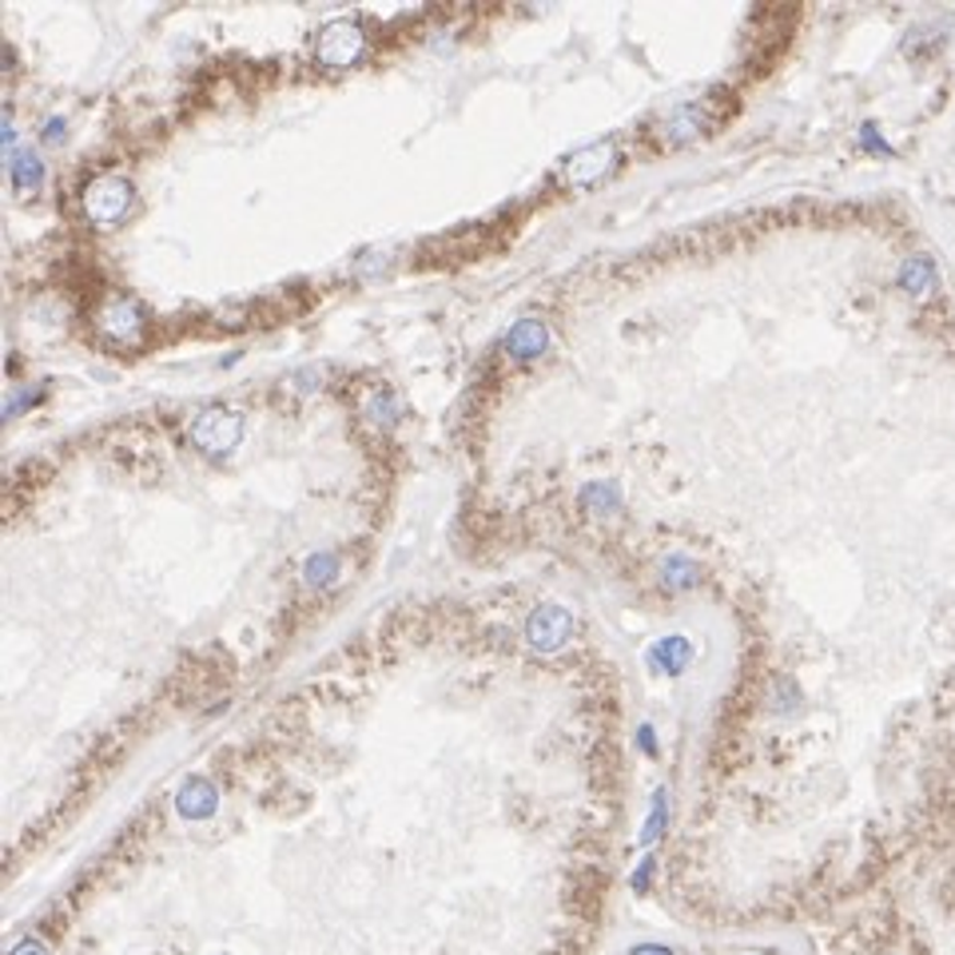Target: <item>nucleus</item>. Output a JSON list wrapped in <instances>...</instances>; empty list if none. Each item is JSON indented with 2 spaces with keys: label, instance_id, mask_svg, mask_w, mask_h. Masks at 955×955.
<instances>
[{
  "label": "nucleus",
  "instance_id": "obj_1",
  "mask_svg": "<svg viewBox=\"0 0 955 955\" xmlns=\"http://www.w3.org/2000/svg\"><path fill=\"white\" fill-rule=\"evenodd\" d=\"M243 430H247V422H243L240 410H231V407H203L196 418H191L187 434H191V442H196V446L203 454L220 458V454H231L235 446H240V442H243Z\"/></svg>",
  "mask_w": 955,
  "mask_h": 955
},
{
  "label": "nucleus",
  "instance_id": "obj_2",
  "mask_svg": "<svg viewBox=\"0 0 955 955\" xmlns=\"http://www.w3.org/2000/svg\"><path fill=\"white\" fill-rule=\"evenodd\" d=\"M132 196H136V187L132 179H124V176H96L89 187H84V196H80V203H84V216H89L92 223H120L124 216H128V208H132Z\"/></svg>",
  "mask_w": 955,
  "mask_h": 955
},
{
  "label": "nucleus",
  "instance_id": "obj_3",
  "mask_svg": "<svg viewBox=\"0 0 955 955\" xmlns=\"http://www.w3.org/2000/svg\"><path fill=\"white\" fill-rule=\"evenodd\" d=\"M363 48H366L363 24L347 21V16L323 24L315 36V56L323 68H351L363 56Z\"/></svg>",
  "mask_w": 955,
  "mask_h": 955
},
{
  "label": "nucleus",
  "instance_id": "obj_4",
  "mask_svg": "<svg viewBox=\"0 0 955 955\" xmlns=\"http://www.w3.org/2000/svg\"><path fill=\"white\" fill-rule=\"evenodd\" d=\"M100 335L120 347H136L143 339V311L136 299L128 295H112L100 311Z\"/></svg>",
  "mask_w": 955,
  "mask_h": 955
},
{
  "label": "nucleus",
  "instance_id": "obj_5",
  "mask_svg": "<svg viewBox=\"0 0 955 955\" xmlns=\"http://www.w3.org/2000/svg\"><path fill=\"white\" fill-rule=\"evenodd\" d=\"M573 633V617L561 605H538L526 621V641L538 653H558Z\"/></svg>",
  "mask_w": 955,
  "mask_h": 955
},
{
  "label": "nucleus",
  "instance_id": "obj_6",
  "mask_svg": "<svg viewBox=\"0 0 955 955\" xmlns=\"http://www.w3.org/2000/svg\"><path fill=\"white\" fill-rule=\"evenodd\" d=\"M614 164H617V148L609 140L585 143V148H578V152L566 160V179L578 187H590L602 176H609Z\"/></svg>",
  "mask_w": 955,
  "mask_h": 955
},
{
  "label": "nucleus",
  "instance_id": "obj_7",
  "mask_svg": "<svg viewBox=\"0 0 955 955\" xmlns=\"http://www.w3.org/2000/svg\"><path fill=\"white\" fill-rule=\"evenodd\" d=\"M709 128V116H704V104H677L673 112H665L657 124V136L665 143H689L692 136H701Z\"/></svg>",
  "mask_w": 955,
  "mask_h": 955
},
{
  "label": "nucleus",
  "instance_id": "obj_8",
  "mask_svg": "<svg viewBox=\"0 0 955 955\" xmlns=\"http://www.w3.org/2000/svg\"><path fill=\"white\" fill-rule=\"evenodd\" d=\"M216 808H220V792H216V784H211V780L187 777L184 784H179L176 813L184 816V820H208Z\"/></svg>",
  "mask_w": 955,
  "mask_h": 955
},
{
  "label": "nucleus",
  "instance_id": "obj_9",
  "mask_svg": "<svg viewBox=\"0 0 955 955\" xmlns=\"http://www.w3.org/2000/svg\"><path fill=\"white\" fill-rule=\"evenodd\" d=\"M546 347H549V327L541 318H522V323H514L510 335H505V354L517 359V363H529V359L546 354Z\"/></svg>",
  "mask_w": 955,
  "mask_h": 955
},
{
  "label": "nucleus",
  "instance_id": "obj_10",
  "mask_svg": "<svg viewBox=\"0 0 955 955\" xmlns=\"http://www.w3.org/2000/svg\"><path fill=\"white\" fill-rule=\"evenodd\" d=\"M896 279H900L904 291H908V295H916V299L935 295V287H940V275H935V264L928 259V255H908Z\"/></svg>",
  "mask_w": 955,
  "mask_h": 955
},
{
  "label": "nucleus",
  "instance_id": "obj_11",
  "mask_svg": "<svg viewBox=\"0 0 955 955\" xmlns=\"http://www.w3.org/2000/svg\"><path fill=\"white\" fill-rule=\"evenodd\" d=\"M692 661V645H689V637H661L657 645L649 649V665L661 673H669V677H677V673L685 669Z\"/></svg>",
  "mask_w": 955,
  "mask_h": 955
},
{
  "label": "nucleus",
  "instance_id": "obj_12",
  "mask_svg": "<svg viewBox=\"0 0 955 955\" xmlns=\"http://www.w3.org/2000/svg\"><path fill=\"white\" fill-rule=\"evenodd\" d=\"M701 582V566L692 558H685V554H673V558L661 561V585L673 593H682V590H692V585Z\"/></svg>",
  "mask_w": 955,
  "mask_h": 955
},
{
  "label": "nucleus",
  "instance_id": "obj_13",
  "mask_svg": "<svg viewBox=\"0 0 955 955\" xmlns=\"http://www.w3.org/2000/svg\"><path fill=\"white\" fill-rule=\"evenodd\" d=\"M9 176H12V187H16V191H33V187H40V179H45V164L36 160V152L21 148V152H12Z\"/></svg>",
  "mask_w": 955,
  "mask_h": 955
},
{
  "label": "nucleus",
  "instance_id": "obj_14",
  "mask_svg": "<svg viewBox=\"0 0 955 955\" xmlns=\"http://www.w3.org/2000/svg\"><path fill=\"white\" fill-rule=\"evenodd\" d=\"M578 502L585 505V510H593V514H614L617 505H621V490H617L614 482H590L578 494Z\"/></svg>",
  "mask_w": 955,
  "mask_h": 955
},
{
  "label": "nucleus",
  "instance_id": "obj_15",
  "mask_svg": "<svg viewBox=\"0 0 955 955\" xmlns=\"http://www.w3.org/2000/svg\"><path fill=\"white\" fill-rule=\"evenodd\" d=\"M665 824H669V792L657 789V792H653L649 820H645V828H641V845H657L661 832H665Z\"/></svg>",
  "mask_w": 955,
  "mask_h": 955
},
{
  "label": "nucleus",
  "instance_id": "obj_16",
  "mask_svg": "<svg viewBox=\"0 0 955 955\" xmlns=\"http://www.w3.org/2000/svg\"><path fill=\"white\" fill-rule=\"evenodd\" d=\"M303 573H307L311 585H330L339 578V554H311Z\"/></svg>",
  "mask_w": 955,
  "mask_h": 955
},
{
  "label": "nucleus",
  "instance_id": "obj_17",
  "mask_svg": "<svg viewBox=\"0 0 955 955\" xmlns=\"http://www.w3.org/2000/svg\"><path fill=\"white\" fill-rule=\"evenodd\" d=\"M36 398H40V386H33V391H16V395L4 403V418H16L24 407H33Z\"/></svg>",
  "mask_w": 955,
  "mask_h": 955
},
{
  "label": "nucleus",
  "instance_id": "obj_18",
  "mask_svg": "<svg viewBox=\"0 0 955 955\" xmlns=\"http://www.w3.org/2000/svg\"><path fill=\"white\" fill-rule=\"evenodd\" d=\"M366 410H371L374 422H395V418H391V415H395V398L386 395V391H378V395L371 398V407H366Z\"/></svg>",
  "mask_w": 955,
  "mask_h": 955
},
{
  "label": "nucleus",
  "instance_id": "obj_19",
  "mask_svg": "<svg viewBox=\"0 0 955 955\" xmlns=\"http://www.w3.org/2000/svg\"><path fill=\"white\" fill-rule=\"evenodd\" d=\"M860 143H864L867 152H892L888 140H880V132L872 128V124H864V128H860Z\"/></svg>",
  "mask_w": 955,
  "mask_h": 955
},
{
  "label": "nucleus",
  "instance_id": "obj_20",
  "mask_svg": "<svg viewBox=\"0 0 955 955\" xmlns=\"http://www.w3.org/2000/svg\"><path fill=\"white\" fill-rule=\"evenodd\" d=\"M637 745H641V753H645V757H657V736H653V725L637 729Z\"/></svg>",
  "mask_w": 955,
  "mask_h": 955
},
{
  "label": "nucleus",
  "instance_id": "obj_21",
  "mask_svg": "<svg viewBox=\"0 0 955 955\" xmlns=\"http://www.w3.org/2000/svg\"><path fill=\"white\" fill-rule=\"evenodd\" d=\"M649 880H653V857L641 860V867L633 872V892H649Z\"/></svg>",
  "mask_w": 955,
  "mask_h": 955
},
{
  "label": "nucleus",
  "instance_id": "obj_22",
  "mask_svg": "<svg viewBox=\"0 0 955 955\" xmlns=\"http://www.w3.org/2000/svg\"><path fill=\"white\" fill-rule=\"evenodd\" d=\"M9 955H48V947L40 944V940H36V935H28V940H21V944L12 947Z\"/></svg>",
  "mask_w": 955,
  "mask_h": 955
},
{
  "label": "nucleus",
  "instance_id": "obj_23",
  "mask_svg": "<svg viewBox=\"0 0 955 955\" xmlns=\"http://www.w3.org/2000/svg\"><path fill=\"white\" fill-rule=\"evenodd\" d=\"M629 955H673V952H669V947H661V944H641V947H633Z\"/></svg>",
  "mask_w": 955,
  "mask_h": 955
},
{
  "label": "nucleus",
  "instance_id": "obj_24",
  "mask_svg": "<svg viewBox=\"0 0 955 955\" xmlns=\"http://www.w3.org/2000/svg\"><path fill=\"white\" fill-rule=\"evenodd\" d=\"M60 132H65V120H60V116H56V120H48V128H45V140H60Z\"/></svg>",
  "mask_w": 955,
  "mask_h": 955
},
{
  "label": "nucleus",
  "instance_id": "obj_25",
  "mask_svg": "<svg viewBox=\"0 0 955 955\" xmlns=\"http://www.w3.org/2000/svg\"><path fill=\"white\" fill-rule=\"evenodd\" d=\"M4 143H9V148L16 143V128H12V124H4Z\"/></svg>",
  "mask_w": 955,
  "mask_h": 955
}]
</instances>
